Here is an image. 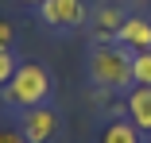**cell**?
<instances>
[{
  "label": "cell",
  "mask_w": 151,
  "mask_h": 143,
  "mask_svg": "<svg viewBox=\"0 0 151 143\" xmlns=\"http://www.w3.org/2000/svg\"><path fill=\"white\" fill-rule=\"evenodd\" d=\"M89 77H93L97 89H132V50L120 43H97L89 54Z\"/></svg>",
  "instance_id": "7a4b0ae2"
},
{
  "label": "cell",
  "mask_w": 151,
  "mask_h": 143,
  "mask_svg": "<svg viewBox=\"0 0 151 143\" xmlns=\"http://www.w3.org/2000/svg\"><path fill=\"white\" fill-rule=\"evenodd\" d=\"M0 50H16V23L0 16Z\"/></svg>",
  "instance_id": "8fae6325"
},
{
  "label": "cell",
  "mask_w": 151,
  "mask_h": 143,
  "mask_svg": "<svg viewBox=\"0 0 151 143\" xmlns=\"http://www.w3.org/2000/svg\"><path fill=\"white\" fill-rule=\"evenodd\" d=\"M35 12H39V19L47 27H54V31H74V27H81L89 19L85 0H43Z\"/></svg>",
  "instance_id": "277c9868"
},
{
  "label": "cell",
  "mask_w": 151,
  "mask_h": 143,
  "mask_svg": "<svg viewBox=\"0 0 151 143\" xmlns=\"http://www.w3.org/2000/svg\"><path fill=\"white\" fill-rule=\"evenodd\" d=\"M101 143H139V128L132 120H112L101 128Z\"/></svg>",
  "instance_id": "ba28073f"
},
{
  "label": "cell",
  "mask_w": 151,
  "mask_h": 143,
  "mask_svg": "<svg viewBox=\"0 0 151 143\" xmlns=\"http://www.w3.org/2000/svg\"><path fill=\"white\" fill-rule=\"evenodd\" d=\"M124 12L120 8H109V4H101L97 12H93V35H97V43H109V39H116V31L124 27Z\"/></svg>",
  "instance_id": "52a82bcc"
},
{
  "label": "cell",
  "mask_w": 151,
  "mask_h": 143,
  "mask_svg": "<svg viewBox=\"0 0 151 143\" xmlns=\"http://www.w3.org/2000/svg\"><path fill=\"white\" fill-rule=\"evenodd\" d=\"M124 112L139 132H151V85H132L128 101H124Z\"/></svg>",
  "instance_id": "8992f818"
},
{
  "label": "cell",
  "mask_w": 151,
  "mask_h": 143,
  "mask_svg": "<svg viewBox=\"0 0 151 143\" xmlns=\"http://www.w3.org/2000/svg\"><path fill=\"white\" fill-rule=\"evenodd\" d=\"M19 70V62H16V50H0V89L12 81V74Z\"/></svg>",
  "instance_id": "30bf717a"
},
{
  "label": "cell",
  "mask_w": 151,
  "mask_h": 143,
  "mask_svg": "<svg viewBox=\"0 0 151 143\" xmlns=\"http://www.w3.org/2000/svg\"><path fill=\"white\" fill-rule=\"evenodd\" d=\"M19 4H27V8H39V4H43V0H19Z\"/></svg>",
  "instance_id": "4fadbf2b"
},
{
  "label": "cell",
  "mask_w": 151,
  "mask_h": 143,
  "mask_svg": "<svg viewBox=\"0 0 151 143\" xmlns=\"http://www.w3.org/2000/svg\"><path fill=\"white\" fill-rule=\"evenodd\" d=\"M132 81L136 85H151V50L132 54Z\"/></svg>",
  "instance_id": "9c48e42d"
},
{
  "label": "cell",
  "mask_w": 151,
  "mask_h": 143,
  "mask_svg": "<svg viewBox=\"0 0 151 143\" xmlns=\"http://www.w3.org/2000/svg\"><path fill=\"white\" fill-rule=\"evenodd\" d=\"M50 93H54V74L43 62H19L12 81L0 89V101L8 108H16V112H27V108L50 104Z\"/></svg>",
  "instance_id": "6da1fadb"
},
{
  "label": "cell",
  "mask_w": 151,
  "mask_h": 143,
  "mask_svg": "<svg viewBox=\"0 0 151 143\" xmlns=\"http://www.w3.org/2000/svg\"><path fill=\"white\" fill-rule=\"evenodd\" d=\"M116 43H120V46H128L132 54L151 50V19H147V16H128L124 27L116 31Z\"/></svg>",
  "instance_id": "5b68a950"
},
{
  "label": "cell",
  "mask_w": 151,
  "mask_h": 143,
  "mask_svg": "<svg viewBox=\"0 0 151 143\" xmlns=\"http://www.w3.org/2000/svg\"><path fill=\"white\" fill-rule=\"evenodd\" d=\"M0 143H27V139H23V132H19V128L0 124Z\"/></svg>",
  "instance_id": "7c38bea8"
},
{
  "label": "cell",
  "mask_w": 151,
  "mask_h": 143,
  "mask_svg": "<svg viewBox=\"0 0 151 143\" xmlns=\"http://www.w3.org/2000/svg\"><path fill=\"white\" fill-rule=\"evenodd\" d=\"M16 128L23 132L27 143H54L58 132H62V116H58L54 104H39V108L19 112V124H16Z\"/></svg>",
  "instance_id": "3957f363"
}]
</instances>
